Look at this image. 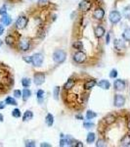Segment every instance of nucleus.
Wrapping results in <instances>:
<instances>
[{
	"instance_id": "1",
	"label": "nucleus",
	"mask_w": 130,
	"mask_h": 147,
	"mask_svg": "<svg viewBox=\"0 0 130 147\" xmlns=\"http://www.w3.org/2000/svg\"><path fill=\"white\" fill-rule=\"evenodd\" d=\"M66 57H67V54L64 50H61V49H58L53 53V60L54 62L56 63H63L64 61L66 60Z\"/></svg>"
},
{
	"instance_id": "2",
	"label": "nucleus",
	"mask_w": 130,
	"mask_h": 147,
	"mask_svg": "<svg viewBox=\"0 0 130 147\" xmlns=\"http://www.w3.org/2000/svg\"><path fill=\"white\" fill-rule=\"evenodd\" d=\"M31 58H32L31 64H34V66H35V67H40L42 65V63H43L44 57L41 53H35L34 56H31Z\"/></svg>"
},
{
	"instance_id": "3",
	"label": "nucleus",
	"mask_w": 130,
	"mask_h": 147,
	"mask_svg": "<svg viewBox=\"0 0 130 147\" xmlns=\"http://www.w3.org/2000/svg\"><path fill=\"white\" fill-rule=\"evenodd\" d=\"M109 18H110L111 23L115 25V24H117L120 20H121V15H120V13L119 11H112L110 13Z\"/></svg>"
},
{
	"instance_id": "4",
	"label": "nucleus",
	"mask_w": 130,
	"mask_h": 147,
	"mask_svg": "<svg viewBox=\"0 0 130 147\" xmlns=\"http://www.w3.org/2000/svg\"><path fill=\"white\" fill-rule=\"evenodd\" d=\"M28 23V19L27 17H25V16H22V17H20L17 20V22H16V28H19V30H22V28H25L27 27Z\"/></svg>"
},
{
	"instance_id": "5",
	"label": "nucleus",
	"mask_w": 130,
	"mask_h": 147,
	"mask_svg": "<svg viewBox=\"0 0 130 147\" xmlns=\"http://www.w3.org/2000/svg\"><path fill=\"white\" fill-rule=\"evenodd\" d=\"M74 60L78 64L83 63V62H85V60H86V54L83 53L81 50L77 51L74 55Z\"/></svg>"
},
{
	"instance_id": "6",
	"label": "nucleus",
	"mask_w": 130,
	"mask_h": 147,
	"mask_svg": "<svg viewBox=\"0 0 130 147\" xmlns=\"http://www.w3.org/2000/svg\"><path fill=\"white\" fill-rule=\"evenodd\" d=\"M125 104V98L124 96L120 95V94H117L115 95V99H113V105L115 107H122Z\"/></svg>"
},
{
	"instance_id": "7",
	"label": "nucleus",
	"mask_w": 130,
	"mask_h": 147,
	"mask_svg": "<svg viewBox=\"0 0 130 147\" xmlns=\"http://www.w3.org/2000/svg\"><path fill=\"white\" fill-rule=\"evenodd\" d=\"M30 47L29 40L27 38H22L19 41V48L22 51H27Z\"/></svg>"
},
{
	"instance_id": "8",
	"label": "nucleus",
	"mask_w": 130,
	"mask_h": 147,
	"mask_svg": "<svg viewBox=\"0 0 130 147\" xmlns=\"http://www.w3.org/2000/svg\"><path fill=\"white\" fill-rule=\"evenodd\" d=\"M34 84L36 85H41L45 82V75L43 73H37L34 75Z\"/></svg>"
},
{
	"instance_id": "9",
	"label": "nucleus",
	"mask_w": 130,
	"mask_h": 147,
	"mask_svg": "<svg viewBox=\"0 0 130 147\" xmlns=\"http://www.w3.org/2000/svg\"><path fill=\"white\" fill-rule=\"evenodd\" d=\"M91 6H92V3H91V1H89V0H82L78 5L80 10L84 11V12H87V11L90 10Z\"/></svg>"
},
{
	"instance_id": "10",
	"label": "nucleus",
	"mask_w": 130,
	"mask_h": 147,
	"mask_svg": "<svg viewBox=\"0 0 130 147\" xmlns=\"http://www.w3.org/2000/svg\"><path fill=\"white\" fill-rule=\"evenodd\" d=\"M125 86H126V84H125V82L122 80H117L115 82V84H113V87H115V89L117 91L123 90L125 88Z\"/></svg>"
},
{
	"instance_id": "11",
	"label": "nucleus",
	"mask_w": 130,
	"mask_h": 147,
	"mask_svg": "<svg viewBox=\"0 0 130 147\" xmlns=\"http://www.w3.org/2000/svg\"><path fill=\"white\" fill-rule=\"evenodd\" d=\"M105 16V11L102 8H97L93 13V17L97 20H102Z\"/></svg>"
},
{
	"instance_id": "12",
	"label": "nucleus",
	"mask_w": 130,
	"mask_h": 147,
	"mask_svg": "<svg viewBox=\"0 0 130 147\" xmlns=\"http://www.w3.org/2000/svg\"><path fill=\"white\" fill-rule=\"evenodd\" d=\"M115 49H117V50L121 51V50H123V49L125 48V45H124V43H123V41H122V40L115 39Z\"/></svg>"
},
{
	"instance_id": "13",
	"label": "nucleus",
	"mask_w": 130,
	"mask_h": 147,
	"mask_svg": "<svg viewBox=\"0 0 130 147\" xmlns=\"http://www.w3.org/2000/svg\"><path fill=\"white\" fill-rule=\"evenodd\" d=\"M105 34V28L103 27H101V26H98V27L95 28V35L97 37H102L103 35Z\"/></svg>"
},
{
	"instance_id": "14",
	"label": "nucleus",
	"mask_w": 130,
	"mask_h": 147,
	"mask_svg": "<svg viewBox=\"0 0 130 147\" xmlns=\"http://www.w3.org/2000/svg\"><path fill=\"white\" fill-rule=\"evenodd\" d=\"M98 86L101 87V88H103V89H109L111 86V84H110L109 80H101V82H98Z\"/></svg>"
},
{
	"instance_id": "15",
	"label": "nucleus",
	"mask_w": 130,
	"mask_h": 147,
	"mask_svg": "<svg viewBox=\"0 0 130 147\" xmlns=\"http://www.w3.org/2000/svg\"><path fill=\"white\" fill-rule=\"evenodd\" d=\"M74 141L72 140V139H68V138H66V139H62V140L60 141V144L59 145L60 146H62V147H66V146H72L74 145Z\"/></svg>"
},
{
	"instance_id": "16",
	"label": "nucleus",
	"mask_w": 130,
	"mask_h": 147,
	"mask_svg": "<svg viewBox=\"0 0 130 147\" xmlns=\"http://www.w3.org/2000/svg\"><path fill=\"white\" fill-rule=\"evenodd\" d=\"M1 22L3 25L5 26H9L12 22V19L10 16H8L7 14H5V15H2V18H1Z\"/></svg>"
},
{
	"instance_id": "17",
	"label": "nucleus",
	"mask_w": 130,
	"mask_h": 147,
	"mask_svg": "<svg viewBox=\"0 0 130 147\" xmlns=\"http://www.w3.org/2000/svg\"><path fill=\"white\" fill-rule=\"evenodd\" d=\"M97 84H96V80H87L86 82L84 84V88L85 89H91L95 86Z\"/></svg>"
},
{
	"instance_id": "18",
	"label": "nucleus",
	"mask_w": 130,
	"mask_h": 147,
	"mask_svg": "<svg viewBox=\"0 0 130 147\" xmlns=\"http://www.w3.org/2000/svg\"><path fill=\"white\" fill-rule=\"evenodd\" d=\"M122 146H129L130 145V134H125L121 139Z\"/></svg>"
},
{
	"instance_id": "19",
	"label": "nucleus",
	"mask_w": 130,
	"mask_h": 147,
	"mask_svg": "<svg viewBox=\"0 0 130 147\" xmlns=\"http://www.w3.org/2000/svg\"><path fill=\"white\" fill-rule=\"evenodd\" d=\"M34 118V114H32L31 111H27L23 116V122H27V121H29Z\"/></svg>"
},
{
	"instance_id": "20",
	"label": "nucleus",
	"mask_w": 130,
	"mask_h": 147,
	"mask_svg": "<svg viewBox=\"0 0 130 147\" xmlns=\"http://www.w3.org/2000/svg\"><path fill=\"white\" fill-rule=\"evenodd\" d=\"M74 84H75V82L74 80H72V79H70V80H68V82H66L65 85H64V88L65 89H70V88H72V87L74 86Z\"/></svg>"
},
{
	"instance_id": "21",
	"label": "nucleus",
	"mask_w": 130,
	"mask_h": 147,
	"mask_svg": "<svg viewBox=\"0 0 130 147\" xmlns=\"http://www.w3.org/2000/svg\"><path fill=\"white\" fill-rule=\"evenodd\" d=\"M45 122L48 127H52L54 124V117L52 114H48V115L46 116V119H45Z\"/></svg>"
},
{
	"instance_id": "22",
	"label": "nucleus",
	"mask_w": 130,
	"mask_h": 147,
	"mask_svg": "<svg viewBox=\"0 0 130 147\" xmlns=\"http://www.w3.org/2000/svg\"><path fill=\"white\" fill-rule=\"evenodd\" d=\"M22 96H23V99L25 101L27 100V99L31 96V91H30L29 89H27V88H25L23 90V92H22Z\"/></svg>"
},
{
	"instance_id": "23",
	"label": "nucleus",
	"mask_w": 130,
	"mask_h": 147,
	"mask_svg": "<svg viewBox=\"0 0 130 147\" xmlns=\"http://www.w3.org/2000/svg\"><path fill=\"white\" fill-rule=\"evenodd\" d=\"M115 117L113 115H108L107 117L105 118V122L107 125H112L115 123Z\"/></svg>"
},
{
	"instance_id": "24",
	"label": "nucleus",
	"mask_w": 130,
	"mask_h": 147,
	"mask_svg": "<svg viewBox=\"0 0 130 147\" xmlns=\"http://www.w3.org/2000/svg\"><path fill=\"white\" fill-rule=\"evenodd\" d=\"M5 41H6V43L8 44V45H10V46H11V45H13L14 42H15V38H14L13 35L9 34V35H7V36H6Z\"/></svg>"
},
{
	"instance_id": "25",
	"label": "nucleus",
	"mask_w": 130,
	"mask_h": 147,
	"mask_svg": "<svg viewBox=\"0 0 130 147\" xmlns=\"http://www.w3.org/2000/svg\"><path fill=\"white\" fill-rule=\"evenodd\" d=\"M122 37L126 40V41H130V28H126L122 34Z\"/></svg>"
},
{
	"instance_id": "26",
	"label": "nucleus",
	"mask_w": 130,
	"mask_h": 147,
	"mask_svg": "<svg viewBox=\"0 0 130 147\" xmlns=\"http://www.w3.org/2000/svg\"><path fill=\"white\" fill-rule=\"evenodd\" d=\"M122 15H123L126 19H129L130 20V6L125 7L123 9V12H122Z\"/></svg>"
},
{
	"instance_id": "27",
	"label": "nucleus",
	"mask_w": 130,
	"mask_h": 147,
	"mask_svg": "<svg viewBox=\"0 0 130 147\" xmlns=\"http://www.w3.org/2000/svg\"><path fill=\"white\" fill-rule=\"evenodd\" d=\"M5 103L8 104V105H17V101L10 96L7 97V98L5 99Z\"/></svg>"
},
{
	"instance_id": "28",
	"label": "nucleus",
	"mask_w": 130,
	"mask_h": 147,
	"mask_svg": "<svg viewBox=\"0 0 130 147\" xmlns=\"http://www.w3.org/2000/svg\"><path fill=\"white\" fill-rule=\"evenodd\" d=\"M94 140H95V134H93V132H90V134H88V136H87V138H86L87 143H92V142H94Z\"/></svg>"
},
{
	"instance_id": "29",
	"label": "nucleus",
	"mask_w": 130,
	"mask_h": 147,
	"mask_svg": "<svg viewBox=\"0 0 130 147\" xmlns=\"http://www.w3.org/2000/svg\"><path fill=\"white\" fill-rule=\"evenodd\" d=\"M97 116V114L95 112H93V111H91V110H89L88 112L86 113V118L88 120H92V119H94Z\"/></svg>"
},
{
	"instance_id": "30",
	"label": "nucleus",
	"mask_w": 130,
	"mask_h": 147,
	"mask_svg": "<svg viewBox=\"0 0 130 147\" xmlns=\"http://www.w3.org/2000/svg\"><path fill=\"white\" fill-rule=\"evenodd\" d=\"M30 84H31V82H30V80L27 79V78H23L22 80V84L23 87H28L30 85Z\"/></svg>"
},
{
	"instance_id": "31",
	"label": "nucleus",
	"mask_w": 130,
	"mask_h": 147,
	"mask_svg": "<svg viewBox=\"0 0 130 147\" xmlns=\"http://www.w3.org/2000/svg\"><path fill=\"white\" fill-rule=\"evenodd\" d=\"M72 46H74L75 49H77L78 51L82 50V48H83V44L81 43V41H75Z\"/></svg>"
},
{
	"instance_id": "32",
	"label": "nucleus",
	"mask_w": 130,
	"mask_h": 147,
	"mask_svg": "<svg viewBox=\"0 0 130 147\" xmlns=\"http://www.w3.org/2000/svg\"><path fill=\"white\" fill-rule=\"evenodd\" d=\"M12 116H13L14 118H20L21 116H22V114H21V111L19 110V109H14V110L12 111Z\"/></svg>"
},
{
	"instance_id": "33",
	"label": "nucleus",
	"mask_w": 130,
	"mask_h": 147,
	"mask_svg": "<svg viewBox=\"0 0 130 147\" xmlns=\"http://www.w3.org/2000/svg\"><path fill=\"white\" fill-rule=\"evenodd\" d=\"M59 92H60V87L56 86L55 88H54V98H55L56 100L59 99Z\"/></svg>"
},
{
	"instance_id": "34",
	"label": "nucleus",
	"mask_w": 130,
	"mask_h": 147,
	"mask_svg": "<svg viewBox=\"0 0 130 147\" xmlns=\"http://www.w3.org/2000/svg\"><path fill=\"white\" fill-rule=\"evenodd\" d=\"M25 145L27 147H34L35 146V142L34 140H25Z\"/></svg>"
},
{
	"instance_id": "35",
	"label": "nucleus",
	"mask_w": 130,
	"mask_h": 147,
	"mask_svg": "<svg viewBox=\"0 0 130 147\" xmlns=\"http://www.w3.org/2000/svg\"><path fill=\"white\" fill-rule=\"evenodd\" d=\"M36 96H37V98H38L39 100H41V99L44 97V91L42 90V89H39V90L37 91V93H36Z\"/></svg>"
},
{
	"instance_id": "36",
	"label": "nucleus",
	"mask_w": 130,
	"mask_h": 147,
	"mask_svg": "<svg viewBox=\"0 0 130 147\" xmlns=\"http://www.w3.org/2000/svg\"><path fill=\"white\" fill-rule=\"evenodd\" d=\"M110 77L112 78V79H115V78L117 77V70H112L110 73Z\"/></svg>"
},
{
	"instance_id": "37",
	"label": "nucleus",
	"mask_w": 130,
	"mask_h": 147,
	"mask_svg": "<svg viewBox=\"0 0 130 147\" xmlns=\"http://www.w3.org/2000/svg\"><path fill=\"white\" fill-rule=\"evenodd\" d=\"M14 96L16 97V98H21L22 97V92H21V90H14Z\"/></svg>"
},
{
	"instance_id": "38",
	"label": "nucleus",
	"mask_w": 130,
	"mask_h": 147,
	"mask_svg": "<svg viewBox=\"0 0 130 147\" xmlns=\"http://www.w3.org/2000/svg\"><path fill=\"white\" fill-rule=\"evenodd\" d=\"M0 14H1V15H5V14H7V8L5 5H3L1 7V9H0Z\"/></svg>"
},
{
	"instance_id": "39",
	"label": "nucleus",
	"mask_w": 130,
	"mask_h": 147,
	"mask_svg": "<svg viewBox=\"0 0 130 147\" xmlns=\"http://www.w3.org/2000/svg\"><path fill=\"white\" fill-rule=\"evenodd\" d=\"M83 127L85 129H91V127H94V124H92V123H84Z\"/></svg>"
},
{
	"instance_id": "40",
	"label": "nucleus",
	"mask_w": 130,
	"mask_h": 147,
	"mask_svg": "<svg viewBox=\"0 0 130 147\" xmlns=\"http://www.w3.org/2000/svg\"><path fill=\"white\" fill-rule=\"evenodd\" d=\"M23 61H25V62H27V63H32V58L31 57H23Z\"/></svg>"
},
{
	"instance_id": "41",
	"label": "nucleus",
	"mask_w": 130,
	"mask_h": 147,
	"mask_svg": "<svg viewBox=\"0 0 130 147\" xmlns=\"http://www.w3.org/2000/svg\"><path fill=\"white\" fill-rule=\"evenodd\" d=\"M97 146H106L105 141L102 140V139H100V140H98V143H97Z\"/></svg>"
},
{
	"instance_id": "42",
	"label": "nucleus",
	"mask_w": 130,
	"mask_h": 147,
	"mask_svg": "<svg viewBox=\"0 0 130 147\" xmlns=\"http://www.w3.org/2000/svg\"><path fill=\"white\" fill-rule=\"evenodd\" d=\"M4 108H5V103L4 102H0V110H2Z\"/></svg>"
},
{
	"instance_id": "43",
	"label": "nucleus",
	"mask_w": 130,
	"mask_h": 147,
	"mask_svg": "<svg viewBox=\"0 0 130 147\" xmlns=\"http://www.w3.org/2000/svg\"><path fill=\"white\" fill-rule=\"evenodd\" d=\"M3 32H4V27L2 25H0V35H2Z\"/></svg>"
},
{
	"instance_id": "44",
	"label": "nucleus",
	"mask_w": 130,
	"mask_h": 147,
	"mask_svg": "<svg viewBox=\"0 0 130 147\" xmlns=\"http://www.w3.org/2000/svg\"><path fill=\"white\" fill-rule=\"evenodd\" d=\"M106 42H107V44L110 43V34H107V37H106Z\"/></svg>"
},
{
	"instance_id": "45",
	"label": "nucleus",
	"mask_w": 130,
	"mask_h": 147,
	"mask_svg": "<svg viewBox=\"0 0 130 147\" xmlns=\"http://www.w3.org/2000/svg\"><path fill=\"white\" fill-rule=\"evenodd\" d=\"M40 146H41V147H44V146H45V147H50V144H47V143H41V144H40Z\"/></svg>"
},
{
	"instance_id": "46",
	"label": "nucleus",
	"mask_w": 130,
	"mask_h": 147,
	"mask_svg": "<svg viewBox=\"0 0 130 147\" xmlns=\"http://www.w3.org/2000/svg\"><path fill=\"white\" fill-rule=\"evenodd\" d=\"M75 118H76V119H78V120H83V117H81V116H79V115L75 116Z\"/></svg>"
},
{
	"instance_id": "47",
	"label": "nucleus",
	"mask_w": 130,
	"mask_h": 147,
	"mask_svg": "<svg viewBox=\"0 0 130 147\" xmlns=\"http://www.w3.org/2000/svg\"><path fill=\"white\" fill-rule=\"evenodd\" d=\"M3 115H2V114H0V122H3Z\"/></svg>"
},
{
	"instance_id": "48",
	"label": "nucleus",
	"mask_w": 130,
	"mask_h": 147,
	"mask_svg": "<svg viewBox=\"0 0 130 147\" xmlns=\"http://www.w3.org/2000/svg\"><path fill=\"white\" fill-rule=\"evenodd\" d=\"M127 129H128L130 130V121L128 122V124H127Z\"/></svg>"
},
{
	"instance_id": "49",
	"label": "nucleus",
	"mask_w": 130,
	"mask_h": 147,
	"mask_svg": "<svg viewBox=\"0 0 130 147\" xmlns=\"http://www.w3.org/2000/svg\"><path fill=\"white\" fill-rule=\"evenodd\" d=\"M44 1H45V0H44ZM42 2H43V0H39V3H42Z\"/></svg>"
},
{
	"instance_id": "50",
	"label": "nucleus",
	"mask_w": 130,
	"mask_h": 147,
	"mask_svg": "<svg viewBox=\"0 0 130 147\" xmlns=\"http://www.w3.org/2000/svg\"><path fill=\"white\" fill-rule=\"evenodd\" d=\"M1 45H2V40H0V47H1Z\"/></svg>"
}]
</instances>
